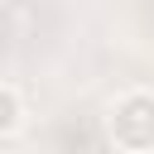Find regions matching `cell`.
Here are the masks:
<instances>
[{
  "label": "cell",
  "mask_w": 154,
  "mask_h": 154,
  "mask_svg": "<svg viewBox=\"0 0 154 154\" xmlns=\"http://www.w3.org/2000/svg\"><path fill=\"white\" fill-rule=\"evenodd\" d=\"M106 135L120 154H154V91H120L106 111Z\"/></svg>",
  "instance_id": "obj_1"
},
{
  "label": "cell",
  "mask_w": 154,
  "mask_h": 154,
  "mask_svg": "<svg viewBox=\"0 0 154 154\" xmlns=\"http://www.w3.org/2000/svg\"><path fill=\"white\" fill-rule=\"evenodd\" d=\"M19 125H24V96L10 82H0V135H14Z\"/></svg>",
  "instance_id": "obj_2"
}]
</instances>
